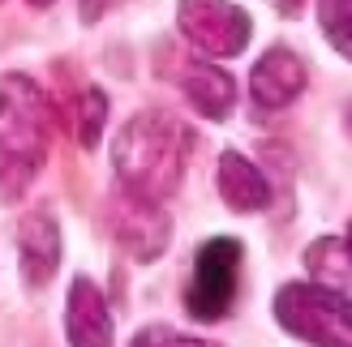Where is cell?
Wrapping results in <instances>:
<instances>
[{
    "label": "cell",
    "instance_id": "6da1fadb",
    "mask_svg": "<svg viewBox=\"0 0 352 347\" xmlns=\"http://www.w3.org/2000/svg\"><path fill=\"white\" fill-rule=\"evenodd\" d=\"M193 154V133L164 112H138L125 120L112 142V167L120 180V193L138 202L164 206L185 180Z\"/></svg>",
    "mask_w": 352,
    "mask_h": 347
},
{
    "label": "cell",
    "instance_id": "7a4b0ae2",
    "mask_svg": "<svg viewBox=\"0 0 352 347\" xmlns=\"http://www.w3.org/2000/svg\"><path fill=\"white\" fill-rule=\"evenodd\" d=\"M52 142V112L39 82L0 73V202H17L34 184Z\"/></svg>",
    "mask_w": 352,
    "mask_h": 347
},
{
    "label": "cell",
    "instance_id": "3957f363",
    "mask_svg": "<svg viewBox=\"0 0 352 347\" xmlns=\"http://www.w3.org/2000/svg\"><path fill=\"white\" fill-rule=\"evenodd\" d=\"M275 322L309 347H352V304L318 283H284L275 291Z\"/></svg>",
    "mask_w": 352,
    "mask_h": 347
},
{
    "label": "cell",
    "instance_id": "277c9868",
    "mask_svg": "<svg viewBox=\"0 0 352 347\" xmlns=\"http://www.w3.org/2000/svg\"><path fill=\"white\" fill-rule=\"evenodd\" d=\"M241 262H245V249L236 236H210L206 240L198 249V257H193V274L185 287L189 318H198V322L228 318V309L236 300V287H241Z\"/></svg>",
    "mask_w": 352,
    "mask_h": 347
},
{
    "label": "cell",
    "instance_id": "5b68a950",
    "mask_svg": "<svg viewBox=\"0 0 352 347\" xmlns=\"http://www.w3.org/2000/svg\"><path fill=\"white\" fill-rule=\"evenodd\" d=\"M176 26L210 60H232L250 47L254 22L232 0H176Z\"/></svg>",
    "mask_w": 352,
    "mask_h": 347
},
{
    "label": "cell",
    "instance_id": "8992f818",
    "mask_svg": "<svg viewBox=\"0 0 352 347\" xmlns=\"http://www.w3.org/2000/svg\"><path fill=\"white\" fill-rule=\"evenodd\" d=\"M108 223H112V236L120 240V249L138 257V262H155L172 240V219L155 202H138L129 193L116 198Z\"/></svg>",
    "mask_w": 352,
    "mask_h": 347
},
{
    "label": "cell",
    "instance_id": "52a82bcc",
    "mask_svg": "<svg viewBox=\"0 0 352 347\" xmlns=\"http://www.w3.org/2000/svg\"><path fill=\"white\" fill-rule=\"evenodd\" d=\"M305 82H309L305 60L296 56L292 47H271V51H262L250 69V99L262 112H284L288 103L301 99Z\"/></svg>",
    "mask_w": 352,
    "mask_h": 347
},
{
    "label": "cell",
    "instance_id": "ba28073f",
    "mask_svg": "<svg viewBox=\"0 0 352 347\" xmlns=\"http://www.w3.org/2000/svg\"><path fill=\"white\" fill-rule=\"evenodd\" d=\"M65 335H69V347H112V339H116L108 300H103V291L86 279V274H78V279L69 283Z\"/></svg>",
    "mask_w": 352,
    "mask_h": 347
},
{
    "label": "cell",
    "instance_id": "9c48e42d",
    "mask_svg": "<svg viewBox=\"0 0 352 347\" xmlns=\"http://www.w3.org/2000/svg\"><path fill=\"white\" fill-rule=\"evenodd\" d=\"M17 266L26 287H47L60 266V228L47 211H30L17 223Z\"/></svg>",
    "mask_w": 352,
    "mask_h": 347
},
{
    "label": "cell",
    "instance_id": "30bf717a",
    "mask_svg": "<svg viewBox=\"0 0 352 347\" xmlns=\"http://www.w3.org/2000/svg\"><path fill=\"white\" fill-rule=\"evenodd\" d=\"M219 198L236 215H258L271 206V184L241 150H223L219 154Z\"/></svg>",
    "mask_w": 352,
    "mask_h": 347
},
{
    "label": "cell",
    "instance_id": "8fae6325",
    "mask_svg": "<svg viewBox=\"0 0 352 347\" xmlns=\"http://www.w3.org/2000/svg\"><path fill=\"white\" fill-rule=\"evenodd\" d=\"M181 91L189 99V108L206 120H228L236 103V82L232 73H223L219 64H185L181 69Z\"/></svg>",
    "mask_w": 352,
    "mask_h": 347
},
{
    "label": "cell",
    "instance_id": "7c38bea8",
    "mask_svg": "<svg viewBox=\"0 0 352 347\" xmlns=\"http://www.w3.org/2000/svg\"><path fill=\"white\" fill-rule=\"evenodd\" d=\"M305 270H309V279L318 283V287L336 291L340 300L352 304V253H348L344 240L318 236V240L305 249Z\"/></svg>",
    "mask_w": 352,
    "mask_h": 347
},
{
    "label": "cell",
    "instance_id": "4fadbf2b",
    "mask_svg": "<svg viewBox=\"0 0 352 347\" xmlns=\"http://www.w3.org/2000/svg\"><path fill=\"white\" fill-rule=\"evenodd\" d=\"M103 125H108V95H103L99 86H86V91L78 95V103H74V133H78V142L86 150H95L99 137H103Z\"/></svg>",
    "mask_w": 352,
    "mask_h": 347
},
{
    "label": "cell",
    "instance_id": "5bb4252c",
    "mask_svg": "<svg viewBox=\"0 0 352 347\" xmlns=\"http://www.w3.org/2000/svg\"><path fill=\"white\" fill-rule=\"evenodd\" d=\"M318 17H322V30H327L331 47L352 60V0H322Z\"/></svg>",
    "mask_w": 352,
    "mask_h": 347
},
{
    "label": "cell",
    "instance_id": "9a60e30c",
    "mask_svg": "<svg viewBox=\"0 0 352 347\" xmlns=\"http://www.w3.org/2000/svg\"><path fill=\"white\" fill-rule=\"evenodd\" d=\"M129 347H219V343L181 335V331H172V326H146V331H138V335H133Z\"/></svg>",
    "mask_w": 352,
    "mask_h": 347
},
{
    "label": "cell",
    "instance_id": "2e32d148",
    "mask_svg": "<svg viewBox=\"0 0 352 347\" xmlns=\"http://www.w3.org/2000/svg\"><path fill=\"white\" fill-rule=\"evenodd\" d=\"M112 5H120V0H82V22H99Z\"/></svg>",
    "mask_w": 352,
    "mask_h": 347
},
{
    "label": "cell",
    "instance_id": "e0dca14e",
    "mask_svg": "<svg viewBox=\"0 0 352 347\" xmlns=\"http://www.w3.org/2000/svg\"><path fill=\"white\" fill-rule=\"evenodd\" d=\"M301 5H305V0H275V9L284 13V17H296V13H301Z\"/></svg>",
    "mask_w": 352,
    "mask_h": 347
},
{
    "label": "cell",
    "instance_id": "ac0fdd59",
    "mask_svg": "<svg viewBox=\"0 0 352 347\" xmlns=\"http://www.w3.org/2000/svg\"><path fill=\"white\" fill-rule=\"evenodd\" d=\"M344 133H348V142H352V99L344 103Z\"/></svg>",
    "mask_w": 352,
    "mask_h": 347
},
{
    "label": "cell",
    "instance_id": "d6986e66",
    "mask_svg": "<svg viewBox=\"0 0 352 347\" xmlns=\"http://www.w3.org/2000/svg\"><path fill=\"white\" fill-rule=\"evenodd\" d=\"M344 245H348V253H352V223H348V236H344Z\"/></svg>",
    "mask_w": 352,
    "mask_h": 347
}]
</instances>
